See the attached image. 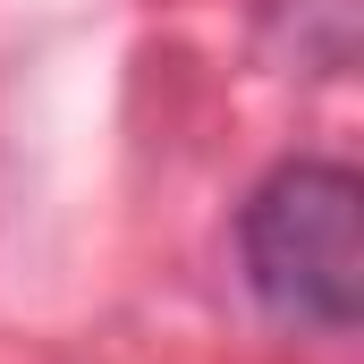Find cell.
<instances>
[{"label":"cell","instance_id":"obj_1","mask_svg":"<svg viewBox=\"0 0 364 364\" xmlns=\"http://www.w3.org/2000/svg\"><path fill=\"white\" fill-rule=\"evenodd\" d=\"M356 212H364L356 170L322 161V153H296V161L255 178V195L237 203V272L272 322L314 331V339L356 331V305H364Z\"/></svg>","mask_w":364,"mask_h":364}]
</instances>
